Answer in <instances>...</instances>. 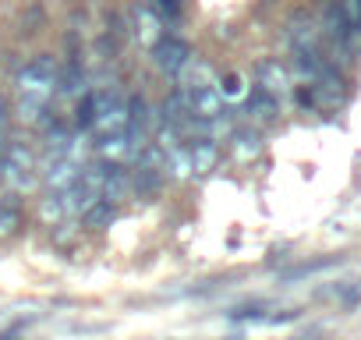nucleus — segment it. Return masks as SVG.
I'll list each match as a JSON object with an SVG mask.
<instances>
[{"label": "nucleus", "mask_w": 361, "mask_h": 340, "mask_svg": "<svg viewBox=\"0 0 361 340\" xmlns=\"http://www.w3.org/2000/svg\"><path fill=\"white\" fill-rule=\"evenodd\" d=\"M57 61L50 54L32 57L22 71H18V114L29 124H47L50 121V99L57 92Z\"/></svg>", "instance_id": "1"}, {"label": "nucleus", "mask_w": 361, "mask_h": 340, "mask_svg": "<svg viewBox=\"0 0 361 340\" xmlns=\"http://www.w3.org/2000/svg\"><path fill=\"white\" fill-rule=\"evenodd\" d=\"M0 181H8L15 188L36 185V156L25 142H4V152H0Z\"/></svg>", "instance_id": "2"}, {"label": "nucleus", "mask_w": 361, "mask_h": 340, "mask_svg": "<svg viewBox=\"0 0 361 340\" xmlns=\"http://www.w3.org/2000/svg\"><path fill=\"white\" fill-rule=\"evenodd\" d=\"M149 54H152V64H156L163 75H177L180 68L192 61V47L180 40V36H166V32L149 47Z\"/></svg>", "instance_id": "3"}, {"label": "nucleus", "mask_w": 361, "mask_h": 340, "mask_svg": "<svg viewBox=\"0 0 361 340\" xmlns=\"http://www.w3.org/2000/svg\"><path fill=\"white\" fill-rule=\"evenodd\" d=\"M99 135H117V131H128V103L121 96H110V92H96V124Z\"/></svg>", "instance_id": "4"}, {"label": "nucleus", "mask_w": 361, "mask_h": 340, "mask_svg": "<svg viewBox=\"0 0 361 340\" xmlns=\"http://www.w3.org/2000/svg\"><path fill=\"white\" fill-rule=\"evenodd\" d=\"M188 92V110H192V121H213L220 117L227 107H224V96L216 85H199V89H185Z\"/></svg>", "instance_id": "5"}, {"label": "nucleus", "mask_w": 361, "mask_h": 340, "mask_svg": "<svg viewBox=\"0 0 361 340\" xmlns=\"http://www.w3.org/2000/svg\"><path fill=\"white\" fill-rule=\"evenodd\" d=\"M131 199V174L124 163H103V202L121 206Z\"/></svg>", "instance_id": "6"}, {"label": "nucleus", "mask_w": 361, "mask_h": 340, "mask_svg": "<svg viewBox=\"0 0 361 340\" xmlns=\"http://www.w3.org/2000/svg\"><path fill=\"white\" fill-rule=\"evenodd\" d=\"M131 32L142 47H152L159 36H163V18L156 15L152 4H135L131 8Z\"/></svg>", "instance_id": "7"}, {"label": "nucleus", "mask_w": 361, "mask_h": 340, "mask_svg": "<svg viewBox=\"0 0 361 340\" xmlns=\"http://www.w3.org/2000/svg\"><path fill=\"white\" fill-rule=\"evenodd\" d=\"M78 170H82V163H75L71 156H50L47 166H43V185L50 192H64L78 178Z\"/></svg>", "instance_id": "8"}, {"label": "nucleus", "mask_w": 361, "mask_h": 340, "mask_svg": "<svg viewBox=\"0 0 361 340\" xmlns=\"http://www.w3.org/2000/svg\"><path fill=\"white\" fill-rule=\"evenodd\" d=\"M255 89H262V92H269V96L280 99V96L290 89L287 68H283L280 61H259V64H255Z\"/></svg>", "instance_id": "9"}, {"label": "nucleus", "mask_w": 361, "mask_h": 340, "mask_svg": "<svg viewBox=\"0 0 361 340\" xmlns=\"http://www.w3.org/2000/svg\"><path fill=\"white\" fill-rule=\"evenodd\" d=\"M188 159H192V178H206L209 170L220 163V145L213 138L199 135V138L188 142Z\"/></svg>", "instance_id": "10"}, {"label": "nucleus", "mask_w": 361, "mask_h": 340, "mask_svg": "<svg viewBox=\"0 0 361 340\" xmlns=\"http://www.w3.org/2000/svg\"><path fill=\"white\" fill-rule=\"evenodd\" d=\"M287 40H290V50H319V25L305 11H298L287 22Z\"/></svg>", "instance_id": "11"}, {"label": "nucleus", "mask_w": 361, "mask_h": 340, "mask_svg": "<svg viewBox=\"0 0 361 340\" xmlns=\"http://www.w3.org/2000/svg\"><path fill=\"white\" fill-rule=\"evenodd\" d=\"M163 181H166V174H163V170L135 163V174H131V195H135V199H145V202H152V199L159 195Z\"/></svg>", "instance_id": "12"}, {"label": "nucleus", "mask_w": 361, "mask_h": 340, "mask_svg": "<svg viewBox=\"0 0 361 340\" xmlns=\"http://www.w3.org/2000/svg\"><path fill=\"white\" fill-rule=\"evenodd\" d=\"M22 227H25V210H22L18 195H15V192H8L4 199H0V241L15 238Z\"/></svg>", "instance_id": "13"}, {"label": "nucleus", "mask_w": 361, "mask_h": 340, "mask_svg": "<svg viewBox=\"0 0 361 340\" xmlns=\"http://www.w3.org/2000/svg\"><path fill=\"white\" fill-rule=\"evenodd\" d=\"M96 156H99V163H124V159H131V138H128V131L99 135Z\"/></svg>", "instance_id": "14"}, {"label": "nucleus", "mask_w": 361, "mask_h": 340, "mask_svg": "<svg viewBox=\"0 0 361 340\" xmlns=\"http://www.w3.org/2000/svg\"><path fill=\"white\" fill-rule=\"evenodd\" d=\"M159 121H166V124H173V128H180L185 131L188 124H192V110H188V92L185 89H173L166 99H163V117Z\"/></svg>", "instance_id": "15"}, {"label": "nucleus", "mask_w": 361, "mask_h": 340, "mask_svg": "<svg viewBox=\"0 0 361 340\" xmlns=\"http://www.w3.org/2000/svg\"><path fill=\"white\" fill-rule=\"evenodd\" d=\"M231 149H234L238 163H252L262 152V135L255 128H238V131H231Z\"/></svg>", "instance_id": "16"}, {"label": "nucleus", "mask_w": 361, "mask_h": 340, "mask_svg": "<svg viewBox=\"0 0 361 340\" xmlns=\"http://www.w3.org/2000/svg\"><path fill=\"white\" fill-rule=\"evenodd\" d=\"M245 110H248V117H252V121H259V124H273V121H276V114H280V99H276V96H269V92H262V89H252V96H248Z\"/></svg>", "instance_id": "17"}, {"label": "nucleus", "mask_w": 361, "mask_h": 340, "mask_svg": "<svg viewBox=\"0 0 361 340\" xmlns=\"http://www.w3.org/2000/svg\"><path fill=\"white\" fill-rule=\"evenodd\" d=\"M177 78H180V89H199V85H216V75H213V68L202 61V57H195L192 54V61L177 71Z\"/></svg>", "instance_id": "18"}, {"label": "nucleus", "mask_w": 361, "mask_h": 340, "mask_svg": "<svg viewBox=\"0 0 361 340\" xmlns=\"http://www.w3.org/2000/svg\"><path fill=\"white\" fill-rule=\"evenodd\" d=\"M82 85H85V71H82V64L71 57V61H68V68H64V71H57V92H64V96H78V92H82Z\"/></svg>", "instance_id": "19"}, {"label": "nucleus", "mask_w": 361, "mask_h": 340, "mask_svg": "<svg viewBox=\"0 0 361 340\" xmlns=\"http://www.w3.org/2000/svg\"><path fill=\"white\" fill-rule=\"evenodd\" d=\"M114 220H117V206H110V202H103V199L82 213V224H85L89 231H106Z\"/></svg>", "instance_id": "20"}, {"label": "nucleus", "mask_w": 361, "mask_h": 340, "mask_svg": "<svg viewBox=\"0 0 361 340\" xmlns=\"http://www.w3.org/2000/svg\"><path fill=\"white\" fill-rule=\"evenodd\" d=\"M39 220H43L47 227H57V224L68 220V210H64V195H61V192H50V195L43 199V206H39Z\"/></svg>", "instance_id": "21"}, {"label": "nucleus", "mask_w": 361, "mask_h": 340, "mask_svg": "<svg viewBox=\"0 0 361 340\" xmlns=\"http://www.w3.org/2000/svg\"><path fill=\"white\" fill-rule=\"evenodd\" d=\"M96 124V92H82V99H78V107H75V128L78 131H89Z\"/></svg>", "instance_id": "22"}, {"label": "nucleus", "mask_w": 361, "mask_h": 340, "mask_svg": "<svg viewBox=\"0 0 361 340\" xmlns=\"http://www.w3.org/2000/svg\"><path fill=\"white\" fill-rule=\"evenodd\" d=\"M152 8H156V15L166 18V22H177V18H180V0H152Z\"/></svg>", "instance_id": "23"}, {"label": "nucleus", "mask_w": 361, "mask_h": 340, "mask_svg": "<svg viewBox=\"0 0 361 340\" xmlns=\"http://www.w3.org/2000/svg\"><path fill=\"white\" fill-rule=\"evenodd\" d=\"M336 259H315V262H305V266H298V269H290V273H283V280H298V277H308V273H315V269H326V266H333Z\"/></svg>", "instance_id": "24"}, {"label": "nucleus", "mask_w": 361, "mask_h": 340, "mask_svg": "<svg viewBox=\"0 0 361 340\" xmlns=\"http://www.w3.org/2000/svg\"><path fill=\"white\" fill-rule=\"evenodd\" d=\"M216 89H220V96L227 99V96H241V89H245V85H241V75H227V78H224V85H216Z\"/></svg>", "instance_id": "25"}, {"label": "nucleus", "mask_w": 361, "mask_h": 340, "mask_svg": "<svg viewBox=\"0 0 361 340\" xmlns=\"http://www.w3.org/2000/svg\"><path fill=\"white\" fill-rule=\"evenodd\" d=\"M8 128H11V99L0 96V138L8 135Z\"/></svg>", "instance_id": "26"}]
</instances>
